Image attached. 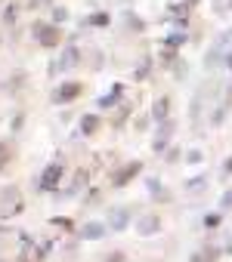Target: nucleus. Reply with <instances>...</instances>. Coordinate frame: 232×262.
Wrapping results in <instances>:
<instances>
[{"instance_id": "22", "label": "nucleus", "mask_w": 232, "mask_h": 262, "mask_svg": "<svg viewBox=\"0 0 232 262\" xmlns=\"http://www.w3.org/2000/svg\"><path fill=\"white\" fill-rule=\"evenodd\" d=\"M164 158H167V164H177V161H180V148H167Z\"/></svg>"}, {"instance_id": "13", "label": "nucleus", "mask_w": 232, "mask_h": 262, "mask_svg": "<svg viewBox=\"0 0 232 262\" xmlns=\"http://www.w3.org/2000/svg\"><path fill=\"white\" fill-rule=\"evenodd\" d=\"M99 123H102V117H96V114H84V117H81V133H84V136H93L96 129H99Z\"/></svg>"}, {"instance_id": "7", "label": "nucleus", "mask_w": 232, "mask_h": 262, "mask_svg": "<svg viewBox=\"0 0 232 262\" xmlns=\"http://www.w3.org/2000/svg\"><path fill=\"white\" fill-rule=\"evenodd\" d=\"M158 231H161V216H158V213H146V216L137 219V234H140V237H152V234H158Z\"/></svg>"}, {"instance_id": "4", "label": "nucleus", "mask_w": 232, "mask_h": 262, "mask_svg": "<svg viewBox=\"0 0 232 262\" xmlns=\"http://www.w3.org/2000/svg\"><path fill=\"white\" fill-rule=\"evenodd\" d=\"M140 170H143V164H140V161H130V164H124L118 173L111 176V185H114V188H124L127 182H133V179L140 176Z\"/></svg>"}, {"instance_id": "3", "label": "nucleus", "mask_w": 232, "mask_h": 262, "mask_svg": "<svg viewBox=\"0 0 232 262\" xmlns=\"http://www.w3.org/2000/svg\"><path fill=\"white\" fill-rule=\"evenodd\" d=\"M220 256H223V247L214 244V241H204L201 250H195V253L189 256V262H220Z\"/></svg>"}, {"instance_id": "8", "label": "nucleus", "mask_w": 232, "mask_h": 262, "mask_svg": "<svg viewBox=\"0 0 232 262\" xmlns=\"http://www.w3.org/2000/svg\"><path fill=\"white\" fill-rule=\"evenodd\" d=\"M173 129H177V123H173V120L158 123L155 139H152V148H155V151H164V148H167V142H170V136H173Z\"/></svg>"}, {"instance_id": "14", "label": "nucleus", "mask_w": 232, "mask_h": 262, "mask_svg": "<svg viewBox=\"0 0 232 262\" xmlns=\"http://www.w3.org/2000/svg\"><path fill=\"white\" fill-rule=\"evenodd\" d=\"M201 225H204L207 231H214V228H220V225H223V213H217V210H214V213H204V219H201Z\"/></svg>"}, {"instance_id": "17", "label": "nucleus", "mask_w": 232, "mask_h": 262, "mask_svg": "<svg viewBox=\"0 0 232 262\" xmlns=\"http://www.w3.org/2000/svg\"><path fill=\"white\" fill-rule=\"evenodd\" d=\"M204 185H207V179H204V176H195V179H189V182H186V191L198 194V191H204Z\"/></svg>"}, {"instance_id": "20", "label": "nucleus", "mask_w": 232, "mask_h": 262, "mask_svg": "<svg viewBox=\"0 0 232 262\" xmlns=\"http://www.w3.org/2000/svg\"><path fill=\"white\" fill-rule=\"evenodd\" d=\"M201 161H204V155H201V151H198V148H195V151H189V155H186V164H192V167H195V164H201Z\"/></svg>"}, {"instance_id": "24", "label": "nucleus", "mask_w": 232, "mask_h": 262, "mask_svg": "<svg viewBox=\"0 0 232 262\" xmlns=\"http://www.w3.org/2000/svg\"><path fill=\"white\" fill-rule=\"evenodd\" d=\"M229 173H232V158L223 161V176H229Z\"/></svg>"}, {"instance_id": "27", "label": "nucleus", "mask_w": 232, "mask_h": 262, "mask_svg": "<svg viewBox=\"0 0 232 262\" xmlns=\"http://www.w3.org/2000/svg\"><path fill=\"white\" fill-rule=\"evenodd\" d=\"M229 93H232V90H229Z\"/></svg>"}, {"instance_id": "5", "label": "nucleus", "mask_w": 232, "mask_h": 262, "mask_svg": "<svg viewBox=\"0 0 232 262\" xmlns=\"http://www.w3.org/2000/svg\"><path fill=\"white\" fill-rule=\"evenodd\" d=\"M81 83L78 80H68V83H62L56 93H53V105H68V102H74L78 96H81Z\"/></svg>"}, {"instance_id": "12", "label": "nucleus", "mask_w": 232, "mask_h": 262, "mask_svg": "<svg viewBox=\"0 0 232 262\" xmlns=\"http://www.w3.org/2000/svg\"><path fill=\"white\" fill-rule=\"evenodd\" d=\"M121 96H124V86H121V83H114V86H111V93L99 99V108L105 111V108H111V105H118V102H121Z\"/></svg>"}, {"instance_id": "16", "label": "nucleus", "mask_w": 232, "mask_h": 262, "mask_svg": "<svg viewBox=\"0 0 232 262\" xmlns=\"http://www.w3.org/2000/svg\"><path fill=\"white\" fill-rule=\"evenodd\" d=\"M87 179H90V173L87 170H78L74 173V182H71V191H84L87 188Z\"/></svg>"}, {"instance_id": "18", "label": "nucleus", "mask_w": 232, "mask_h": 262, "mask_svg": "<svg viewBox=\"0 0 232 262\" xmlns=\"http://www.w3.org/2000/svg\"><path fill=\"white\" fill-rule=\"evenodd\" d=\"M10 158H13V148H10V142H4V139H0V170H4V167L10 164Z\"/></svg>"}, {"instance_id": "6", "label": "nucleus", "mask_w": 232, "mask_h": 262, "mask_svg": "<svg viewBox=\"0 0 232 262\" xmlns=\"http://www.w3.org/2000/svg\"><path fill=\"white\" fill-rule=\"evenodd\" d=\"M59 179H62V167H59V164H50V167L41 173V179H37V188H41L44 194H47V191H56Z\"/></svg>"}, {"instance_id": "23", "label": "nucleus", "mask_w": 232, "mask_h": 262, "mask_svg": "<svg viewBox=\"0 0 232 262\" xmlns=\"http://www.w3.org/2000/svg\"><path fill=\"white\" fill-rule=\"evenodd\" d=\"M50 225H59V228H71V222H68V219H50Z\"/></svg>"}, {"instance_id": "9", "label": "nucleus", "mask_w": 232, "mask_h": 262, "mask_svg": "<svg viewBox=\"0 0 232 262\" xmlns=\"http://www.w3.org/2000/svg\"><path fill=\"white\" fill-rule=\"evenodd\" d=\"M127 225H130V210L127 207H114L111 216H108V228L111 231H124Z\"/></svg>"}, {"instance_id": "1", "label": "nucleus", "mask_w": 232, "mask_h": 262, "mask_svg": "<svg viewBox=\"0 0 232 262\" xmlns=\"http://www.w3.org/2000/svg\"><path fill=\"white\" fill-rule=\"evenodd\" d=\"M22 210H25V204H22V191H19V185L0 188V219H16Z\"/></svg>"}, {"instance_id": "19", "label": "nucleus", "mask_w": 232, "mask_h": 262, "mask_svg": "<svg viewBox=\"0 0 232 262\" xmlns=\"http://www.w3.org/2000/svg\"><path fill=\"white\" fill-rule=\"evenodd\" d=\"M102 262H127V253H121V250H111Z\"/></svg>"}, {"instance_id": "25", "label": "nucleus", "mask_w": 232, "mask_h": 262, "mask_svg": "<svg viewBox=\"0 0 232 262\" xmlns=\"http://www.w3.org/2000/svg\"><path fill=\"white\" fill-rule=\"evenodd\" d=\"M220 247H223V253H229V256H232V234H229V237H226V244H220Z\"/></svg>"}, {"instance_id": "11", "label": "nucleus", "mask_w": 232, "mask_h": 262, "mask_svg": "<svg viewBox=\"0 0 232 262\" xmlns=\"http://www.w3.org/2000/svg\"><path fill=\"white\" fill-rule=\"evenodd\" d=\"M34 34H37V43H41V47H56V43H59V31H56L53 25H37Z\"/></svg>"}, {"instance_id": "26", "label": "nucleus", "mask_w": 232, "mask_h": 262, "mask_svg": "<svg viewBox=\"0 0 232 262\" xmlns=\"http://www.w3.org/2000/svg\"><path fill=\"white\" fill-rule=\"evenodd\" d=\"M226 68H229V71H232V56H229V59H226Z\"/></svg>"}, {"instance_id": "10", "label": "nucleus", "mask_w": 232, "mask_h": 262, "mask_svg": "<svg viewBox=\"0 0 232 262\" xmlns=\"http://www.w3.org/2000/svg\"><path fill=\"white\" fill-rule=\"evenodd\" d=\"M152 123H164V120H170V99L167 96H161V99H155L152 102Z\"/></svg>"}, {"instance_id": "2", "label": "nucleus", "mask_w": 232, "mask_h": 262, "mask_svg": "<svg viewBox=\"0 0 232 262\" xmlns=\"http://www.w3.org/2000/svg\"><path fill=\"white\" fill-rule=\"evenodd\" d=\"M108 231H111V228H108V222L90 219V222H84V225L78 228V237H81V241H102Z\"/></svg>"}, {"instance_id": "15", "label": "nucleus", "mask_w": 232, "mask_h": 262, "mask_svg": "<svg viewBox=\"0 0 232 262\" xmlns=\"http://www.w3.org/2000/svg\"><path fill=\"white\" fill-rule=\"evenodd\" d=\"M78 59H81V53H78L74 47H68V50H65V56H62V62H59V65H62V71H65V68H71Z\"/></svg>"}, {"instance_id": "21", "label": "nucleus", "mask_w": 232, "mask_h": 262, "mask_svg": "<svg viewBox=\"0 0 232 262\" xmlns=\"http://www.w3.org/2000/svg\"><path fill=\"white\" fill-rule=\"evenodd\" d=\"M220 207H223V210H232V188H226V191H223V198H220Z\"/></svg>"}]
</instances>
